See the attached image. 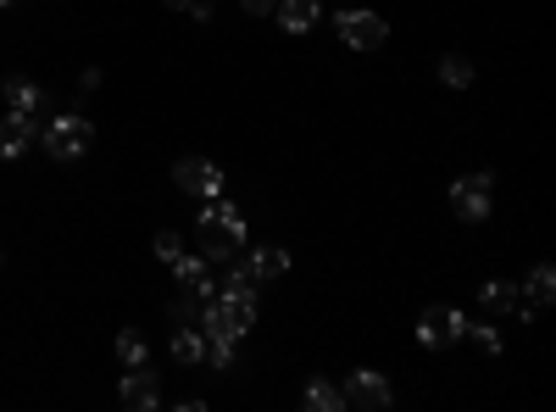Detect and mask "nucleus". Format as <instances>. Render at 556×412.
I'll return each mask as SVG.
<instances>
[{
    "mask_svg": "<svg viewBox=\"0 0 556 412\" xmlns=\"http://www.w3.org/2000/svg\"><path fill=\"white\" fill-rule=\"evenodd\" d=\"M39 146L51 151L56 162H78L89 146H96V123H89V117H78V112H62L51 128L39 134Z\"/></svg>",
    "mask_w": 556,
    "mask_h": 412,
    "instance_id": "obj_3",
    "label": "nucleus"
},
{
    "mask_svg": "<svg viewBox=\"0 0 556 412\" xmlns=\"http://www.w3.org/2000/svg\"><path fill=\"white\" fill-rule=\"evenodd\" d=\"M440 78H445L451 89H468V84H473V62H468V57H440Z\"/></svg>",
    "mask_w": 556,
    "mask_h": 412,
    "instance_id": "obj_20",
    "label": "nucleus"
},
{
    "mask_svg": "<svg viewBox=\"0 0 556 412\" xmlns=\"http://www.w3.org/2000/svg\"><path fill=\"white\" fill-rule=\"evenodd\" d=\"M117 401H123V407H134V412L162 407V379L151 374V362H139V369H128V374L117 379Z\"/></svg>",
    "mask_w": 556,
    "mask_h": 412,
    "instance_id": "obj_8",
    "label": "nucleus"
},
{
    "mask_svg": "<svg viewBox=\"0 0 556 412\" xmlns=\"http://www.w3.org/2000/svg\"><path fill=\"white\" fill-rule=\"evenodd\" d=\"M167 7H173V12H184V17H195V23H201V17H212V0H167Z\"/></svg>",
    "mask_w": 556,
    "mask_h": 412,
    "instance_id": "obj_24",
    "label": "nucleus"
},
{
    "mask_svg": "<svg viewBox=\"0 0 556 412\" xmlns=\"http://www.w3.org/2000/svg\"><path fill=\"white\" fill-rule=\"evenodd\" d=\"M456 340H468V312H456V307H429L424 317H417V346H429V351H445Z\"/></svg>",
    "mask_w": 556,
    "mask_h": 412,
    "instance_id": "obj_6",
    "label": "nucleus"
},
{
    "mask_svg": "<svg viewBox=\"0 0 556 412\" xmlns=\"http://www.w3.org/2000/svg\"><path fill=\"white\" fill-rule=\"evenodd\" d=\"M7 107H12V112H28V117H34V112L45 107V89H39L34 78H7Z\"/></svg>",
    "mask_w": 556,
    "mask_h": 412,
    "instance_id": "obj_17",
    "label": "nucleus"
},
{
    "mask_svg": "<svg viewBox=\"0 0 556 412\" xmlns=\"http://www.w3.org/2000/svg\"><path fill=\"white\" fill-rule=\"evenodd\" d=\"M334 34H340V45H351V51H379V45L390 39V23L379 12L356 7V12H334Z\"/></svg>",
    "mask_w": 556,
    "mask_h": 412,
    "instance_id": "obj_5",
    "label": "nucleus"
},
{
    "mask_svg": "<svg viewBox=\"0 0 556 412\" xmlns=\"http://www.w3.org/2000/svg\"><path fill=\"white\" fill-rule=\"evenodd\" d=\"M301 407H306V412H340V407H345V396H340V385H329V379H306Z\"/></svg>",
    "mask_w": 556,
    "mask_h": 412,
    "instance_id": "obj_16",
    "label": "nucleus"
},
{
    "mask_svg": "<svg viewBox=\"0 0 556 412\" xmlns=\"http://www.w3.org/2000/svg\"><path fill=\"white\" fill-rule=\"evenodd\" d=\"M251 240V228H245V212L228 201V196H212L201 201V217H195V251L206 262H235Z\"/></svg>",
    "mask_w": 556,
    "mask_h": 412,
    "instance_id": "obj_1",
    "label": "nucleus"
},
{
    "mask_svg": "<svg viewBox=\"0 0 556 412\" xmlns=\"http://www.w3.org/2000/svg\"><path fill=\"white\" fill-rule=\"evenodd\" d=\"M235 346L240 340H206V362L212 369H235Z\"/></svg>",
    "mask_w": 556,
    "mask_h": 412,
    "instance_id": "obj_22",
    "label": "nucleus"
},
{
    "mask_svg": "<svg viewBox=\"0 0 556 412\" xmlns=\"http://www.w3.org/2000/svg\"><path fill=\"white\" fill-rule=\"evenodd\" d=\"M251 329H256V290L245 285H223V296H212L201 312L206 340H245Z\"/></svg>",
    "mask_w": 556,
    "mask_h": 412,
    "instance_id": "obj_2",
    "label": "nucleus"
},
{
    "mask_svg": "<svg viewBox=\"0 0 556 412\" xmlns=\"http://www.w3.org/2000/svg\"><path fill=\"white\" fill-rule=\"evenodd\" d=\"M151 251H156V262H178V257H184V235H173V228H162Z\"/></svg>",
    "mask_w": 556,
    "mask_h": 412,
    "instance_id": "obj_21",
    "label": "nucleus"
},
{
    "mask_svg": "<svg viewBox=\"0 0 556 412\" xmlns=\"http://www.w3.org/2000/svg\"><path fill=\"white\" fill-rule=\"evenodd\" d=\"M278 28H285V34H306L317 17H323V7H317V0H278Z\"/></svg>",
    "mask_w": 556,
    "mask_h": 412,
    "instance_id": "obj_14",
    "label": "nucleus"
},
{
    "mask_svg": "<svg viewBox=\"0 0 556 412\" xmlns=\"http://www.w3.org/2000/svg\"><path fill=\"white\" fill-rule=\"evenodd\" d=\"M173 357L184 362V369L206 362V335H201V324H178V329H173Z\"/></svg>",
    "mask_w": 556,
    "mask_h": 412,
    "instance_id": "obj_15",
    "label": "nucleus"
},
{
    "mask_svg": "<svg viewBox=\"0 0 556 412\" xmlns=\"http://www.w3.org/2000/svg\"><path fill=\"white\" fill-rule=\"evenodd\" d=\"M345 407H362V412H379V407H390V379L384 374H374V369H356V374H345Z\"/></svg>",
    "mask_w": 556,
    "mask_h": 412,
    "instance_id": "obj_9",
    "label": "nucleus"
},
{
    "mask_svg": "<svg viewBox=\"0 0 556 412\" xmlns=\"http://www.w3.org/2000/svg\"><path fill=\"white\" fill-rule=\"evenodd\" d=\"M245 267H251L256 285H273V279H285V273H290V251H285V246H256V251L245 257Z\"/></svg>",
    "mask_w": 556,
    "mask_h": 412,
    "instance_id": "obj_13",
    "label": "nucleus"
},
{
    "mask_svg": "<svg viewBox=\"0 0 556 412\" xmlns=\"http://www.w3.org/2000/svg\"><path fill=\"white\" fill-rule=\"evenodd\" d=\"M34 151V117L28 112H7L0 117V162H17Z\"/></svg>",
    "mask_w": 556,
    "mask_h": 412,
    "instance_id": "obj_10",
    "label": "nucleus"
},
{
    "mask_svg": "<svg viewBox=\"0 0 556 412\" xmlns=\"http://www.w3.org/2000/svg\"><path fill=\"white\" fill-rule=\"evenodd\" d=\"M495 207V178L490 173H462L456 185H451V212L462 223H484Z\"/></svg>",
    "mask_w": 556,
    "mask_h": 412,
    "instance_id": "obj_4",
    "label": "nucleus"
},
{
    "mask_svg": "<svg viewBox=\"0 0 556 412\" xmlns=\"http://www.w3.org/2000/svg\"><path fill=\"white\" fill-rule=\"evenodd\" d=\"M173 185H178L184 196H195V201H212V196H223V167H217L212 157H184V162L173 167Z\"/></svg>",
    "mask_w": 556,
    "mask_h": 412,
    "instance_id": "obj_7",
    "label": "nucleus"
},
{
    "mask_svg": "<svg viewBox=\"0 0 556 412\" xmlns=\"http://www.w3.org/2000/svg\"><path fill=\"white\" fill-rule=\"evenodd\" d=\"M240 7H245V12H251V17H267V12H273V7H278V0H240Z\"/></svg>",
    "mask_w": 556,
    "mask_h": 412,
    "instance_id": "obj_25",
    "label": "nucleus"
},
{
    "mask_svg": "<svg viewBox=\"0 0 556 412\" xmlns=\"http://www.w3.org/2000/svg\"><path fill=\"white\" fill-rule=\"evenodd\" d=\"M518 296H529V301L545 307V301L556 296V267H551V262H534V267H529V285H523Z\"/></svg>",
    "mask_w": 556,
    "mask_h": 412,
    "instance_id": "obj_18",
    "label": "nucleus"
},
{
    "mask_svg": "<svg viewBox=\"0 0 556 412\" xmlns=\"http://www.w3.org/2000/svg\"><path fill=\"white\" fill-rule=\"evenodd\" d=\"M167 267H173V279H178L184 290H195L201 301H212V262H206L201 251H195V257L184 251V257H178V262H167Z\"/></svg>",
    "mask_w": 556,
    "mask_h": 412,
    "instance_id": "obj_12",
    "label": "nucleus"
},
{
    "mask_svg": "<svg viewBox=\"0 0 556 412\" xmlns=\"http://www.w3.org/2000/svg\"><path fill=\"white\" fill-rule=\"evenodd\" d=\"M479 301H484V312H495V317H523V324H529V307H523V296H518L513 279H490V285H479Z\"/></svg>",
    "mask_w": 556,
    "mask_h": 412,
    "instance_id": "obj_11",
    "label": "nucleus"
},
{
    "mask_svg": "<svg viewBox=\"0 0 556 412\" xmlns=\"http://www.w3.org/2000/svg\"><path fill=\"white\" fill-rule=\"evenodd\" d=\"M117 362H123V369H139V362H151V340L139 335V329H123V335H117Z\"/></svg>",
    "mask_w": 556,
    "mask_h": 412,
    "instance_id": "obj_19",
    "label": "nucleus"
},
{
    "mask_svg": "<svg viewBox=\"0 0 556 412\" xmlns=\"http://www.w3.org/2000/svg\"><path fill=\"white\" fill-rule=\"evenodd\" d=\"M468 335H473V340H479L490 357L501 351V329H495V324H473V317H468Z\"/></svg>",
    "mask_w": 556,
    "mask_h": 412,
    "instance_id": "obj_23",
    "label": "nucleus"
}]
</instances>
